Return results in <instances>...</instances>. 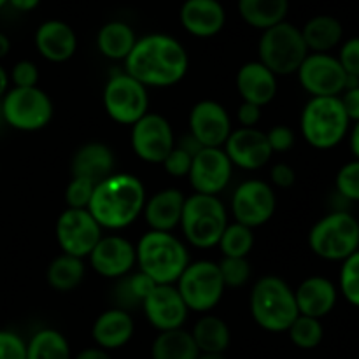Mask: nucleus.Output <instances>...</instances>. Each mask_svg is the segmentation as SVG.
I'll return each mask as SVG.
<instances>
[{"label": "nucleus", "mask_w": 359, "mask_h": 359, "mask_svg": "<svg viewBox=\"0 0 359 359\" xmlns=\"http://www.w3.org/2000/svg\"><path fill=\"white\" fill-rule=\"evenodd\" d=\"M188 65L184 46L167 34L137 39L132 53L125 60L126 74L146 88H168L181 83Z\"/></svg>", "instance_id": "1"}, {"label": "nucleus", "mask_w": 359, "mask_h": 359, "mask_svg": "<svg viewBox=\"0 0 359 359\" xmlns=\"http://www.w3.org/2000/svg\"><path fill=\"white\" fill-rule=\"evenodd\" d=\"M144 205L146 189L142 181L132 174H112L95 184L88 210L102 228L123 230L142 214Z\"/></svg>", "instance_id": "2"}, {"label": "nucleus", "mask_w": 359, "mask_h": 359, "mask_svg": "<svg viewBox=\"0 0 359 359\" xmlns=\"http://www.w3.org/2000/svg\"><path fill=\"white\" fill-rule=\"evenodd\" d=\"M137 265L154 284H175L189 265L184 244L168 231H147L135 248Z\"/></svg>", "instance_id": "3"}, {"label": "nucleus", "mask_w": 359, "mask_h": 359, "mask_svg": "<svg viewBox=\"0 0 359 359\" xmlns=\"http://www.w3.org/2000/svg\"><path fill=\"white\" fill-rule=\"evenodd\" d=\"M249 305L256 325L272 333L287 332L300 316L294 291L277 276H266L256 280Z\"/></svg>", "instance_id": "4"}, {"label": "nucleus", "mask_w": 359, "mask_h": 359, "mask_svg": "<svg viewBox=\"0 0 359 359\" xmlns=\"http://www.w3.org/2000/svg\"><path fill=\"white\" fill-rule=\"evenodd\" d=\"M349 123L340 97H312L300 119L305 140L316 149H332L342 142Z\"/></svg>", "instance_id": "5"}, {"label": "nucleus", "mask_w": 359, "mask_h": 359, "mask_svg": "<svg viewBox=\"0 0 359 359\" xmlns=\"http://www.w3.org/2000/svg\"><path fill=\"white\" fill-rule=\"evenodd\" d=\"M228 224L226 209L214 195L188 196L181 216V228L186 241L198 249H209L219 244Z\"/></svg>", "instance_id": "6"}, {"label": "nucleus", "mask_w": 359, "mask_h": 359, "mask_svg": "<svg viewBox=\"0 0 359 359\" xmlns=\"http://www.w3.org/2000/svg\"><path fill=\"white\" fill-rule=\"evenodd\" d=\"M258 55V62H262L276 76H290L298 72L304 60L307 58L309 49L300 28L283 21L276 27L263 30Z\"/></svg>", "instance_id": "7"}, {"label": "nucleus", "mask_w": 359, "mask_h": 359, "mask_svg": "<svg viewBox=\"0 0 359 359\" xmlns=\"http://www.w3.org/2000/svg\"><path fill=\"white\" fill-rule=\"evenodd\" d=\"M309 245L316 256L328 262H344L359 249V223L344 210L328 214L312 226Z\"/></svg>", "instance_id": "8"}, {"label": "nucleus", "mask_w": 359, "mask_h": 359, "mask_svg": "<svg viewBox=\"0 0 359 359\" xmlns=\"http://www.w3.org/2000/svg\"><path fill=\"white\" fill-rule=\"evenodd\" d=\"M55 114L51 98L41 88H13L2 98V118L11 128L37 132L49 125Z\"/></svg>", "instance_id": "9"}, {"label": "nucleus", "mask_w": 359, "mask_h": 359, "mask_svg": "<svg viewBox=\"0 0 359 359\" xmlns=\"http://www.w3.org/2000/svg\"><path fill=\"white\" fill-rule=\"evenodd\" d=\"M224 283L219 266L214 262L189 263L177 280V291L188 311L209 312L221 302Z\"/></svg>", "instance_id": "10"}, {"label": "nucleus", "mask_w": 359, "mask_h": 359, "mask_svg": "<svg viewBox=\"0 0 359 359\" xmlns=\"http://www.w3.org/2000/svg\"><path fill=\"white\" fill-rule=\"evenodd\" d=\"M104 107L112 121L133 126L149 111L147 88L126 72L112 76L104 88Z\"/></svg>", "instance_id": "11"}, {"label": "nucleus", "mask_w": 359, "mask_h": 359, "mask_svg": "<svg viewBox=\"0 0 359 359\" xmlns=\"http://www.w3.org/2000/svg\"><path fill=\"white\" fill-rule=\"evenodd\" d=\"M102 238V226L88 209H67L56 221V241L63 255L86 258Z\"/></svg>", "instance_id": "12"}, {"label": "nucleus", "mask_w": 359, "mask_h": 359, "mask_svg": "<svg viewBox=\"0 0 359 359\" xmlns=\"http://www.w3.org/2000/svg\"><path fill=\"white\" fill-rule=\"evenodd\" d=\"M297 74L302 88L312 97H339L347 88L346 70L328 53L307 55Z\"/></svg>", "instance_id": "13"}, {"label": "nucleus", "mask_w": 359, "mask_h": 359, "mask_svg": "<svg viewBox=\"0 0 359 359\" xmlns=\"http://www.w3.org/2000/svg\"><path fill=\"white\" fill-rule=\"evenodd\" d=\"M132 149L147 163H163L175 147L174 130L161 114L147 112L132 126Z\"/></svg>", "instance_id": "14"}, {"label": "nucleus", "mask_w": 359, "mask_h": 359, "mask_svg": "<svg viewBox=\"0 0 359 359\" xmlns=\"http://www.w3.org/2000/svg\"><path fill=\"white\" fill-rule=\"evenodd\" d=\"M277 209V198L272 186L266 182L251 179L235 189L231 200V212L235 223H241L248 228H258L269 223Z\"/></svg>", "instance_id": "15"}, {"label": "nucleus", "mask_w": 359, "mask_h": 359, "mask_svg": "<svg viewBox=\"0 0 359 359\" xmlns=\"http://www.w3.org/2000/svg\"><path fill=\"white\" fill-rule=\"evenodd\" d=\"M233 172L230 158L221 147H203L193 156L189 168V184L198 195H214L228 186Z\"/></svg>", "instance_id": "16"}, {"label": "nucleus", "mask_w": 359, "mask_h": 359, "mask_svg": "<svg viewBox=\"0 0 359 359\" xmlns=\"http://www.w3.org/2000/svg\"><path fill=\"white\" fill-rule=\"evenodd\" d=\"M147 321L160 332L182 328L188 307L174 284H156L142 304Z\"/></svg>", "instance_id": "17"}, {"label": "nucleus", "mask_w": 359, "mask_h": 359, "mask_svg": "<svg viewBox=\"0 0 359 359\" xmlns=\"http://www.w3.org/2000/svg\"><path fill=\"white\" fill-rule=\"evenodd\" d=\"M231 130L226 109L214 100H202L189 112V133L203 147H223Z\"/></svg>", "instance_id": "18"}, {"label": "nucleus", "mask_w": 359, "mask_h": 359, "mask_svg": "<svg viewBox=\"0 0 359 359\" xmlns=\"http://www.w3.org/2000/svg\"><path fill=\"white\" fill-rule=\"evenodd\" d=\"M224 153L231 165L242 170H258L272 158L266 133L258 128H237L224 142Z\"/></svg>", "instance_id": "19"}, {"label": "nucleus", "mask_w": 359, "mask_h": 359, "mask_svg": "<svg viewBox=\"0 0 359 359\" xmlns=\"http://www.w3.org/2000/svg\"><path fill=\"white\" fill-rule=\"evenodd\" d=\"M88 258L98 276L119 279L128 276L130 270L133 269L137 263V252L132 242L112 235V237H102Z\"/></svg>", "instance_id": "20"}, {"label": "nucleus", "mask_w": 359, "mask_h": 359, "mask_svg": "<svg viewBox=\"0 0 359 359\" xmlns=\"http://www.w3.org/2000/svg\"><path fill=\"white\" fill-rule=\"evenodd\" d=\"M184 30L195 37H214L223 30L226 13L219 0H186L179 11Z\"/></svg>", "instance_id": "21"}, {"label": "nucleus", "mask_w": 359, "mask_h": 359, "mask_svg": "<svg viewBox=\"0 0 359 359\" xmlns=\"http://www.w3.org/2000/svg\"><path fill=\"white\" fill-rule=\"evenodd\" d=\"M35 48L48 62L63 63L76 53L77 35L65 21H44L35 32Z\"/></svg>", "instance_id": "22"}, {"label": "nucleus", "mask_w": 359, "mask_h": 359, "mask_svg": "<svg viewBox=\"0 0 359 359\" xmlns=\"http://www.w3.org/2000/svg\"><path fill=\"white\" fill-rule=\"evenodd\" d=\"M277 76L262 62H249L237 72V90L248 104L265 107L277 95Z\"/></svg>", "instance_id": "23"}, {"label": "nucleus", "mask_w": 359, "mask_h": 359, "mask_svg": "<svg viewBox=\"0 0 359 359\" xmlns=\"http://www.w3.org/2000/svg\"><path fill=\"white\" fill-rule=\"evenodd\" d=\"M186 196L175 188L161 189L154 193L144 205V219L153 231H168L170 233L177 224H181L182 209Z\"/></svg>", "instance_id": "24"}, {"label": "nucleus", "mask_w": 359, "mask_h": 359, "mask_svg": "<svg viewBox=\"0 0 359 359\" xmlns=\"http://www.w3.org/2000/svg\"><path fill=\"white\" fill-rule=\"evenodd\" d=\"M300 316L321 319L333 311L337 304V287L330 279L314 276L305 279L294 291Z\"/></svg>", "instance_id": "25"}, {"label": "nucleus", "mask_w": 359, "mask_h": 359, "mask_svg": "<svg viewBox=\"0 0 359 359\" xmlns=\"http://www.w3.org/2000/svg\"><path fill=\"white\" fill-rule=\"evenodd\" d=\"M133 332H135V323L130 312L121 309H109L97 318L91 328V337L100 349L112 351L126 346L133 337Z\"/></svg>", "instance_id": "26"}, {"label": "nucleus", "mask_w": 359, "mask_h": 359, "mask_svg": "<svg viewBox=\"0 0 359 359\" xmlns=\"http://www.w3.org/2000/svg\"><path fill=\"white\" fill-rule=\"evenodd\" d=\"M114 154L102 142H88L76 151L72 158V177H81L98 184L112 175Z\"/></svg>", "instance_id": "27"}, {"label": "nucleus", "mask_w": 359, "mask_h": 359, "mask_svg": "<svg viewBox=\"0 0 359 359\" xmlns=\"http://www.w3.org/2000/svg\"><path fill=\"white\" fill-rule=\"evenodd\" d=\"M344 35L342 23L328 14L311 18L302 28L305 46L312 53H328L340 44Z\"/></svg>", "instance_id": "28"}, {"label": "nucleus", "mask_w": 359, "mask_h": 359, "mask_svg": "<svg viewBox=\"0 0 359 359\" xmlns=\"http://www.w3.org/2000/svg\"><path fill=\"white\" fill-rule=\"evenodd\" d=\"M290 0H238V14L252 28L266 30L286 21Z\"/></svg>", "instance_id": "29"}, {"label": "nucleus", "mask_w": 359, "mask_h": 359, "mask_svg": "<svg viewBox=\"0 0 359 359\" xmlns=\"http://www.w3.org/2000/svg\"><path fill=\"white\" fill-rule=\"evenodd\" d=\"M135 42V32L123 21H109L97 35L98 51L109 60H126Z\"/></svg>", "instance_id": "30"}, {"label": "nucleus", "mask_w": 359, "mask_h": 359, "mask_svg": "<svg viewBox=\"0 0 359 359\" xmlns=\"http://www.w3.org/2000/svg\"><path fill=\"white\" fill-rule=\"evenodd\" d=\"M200 354H223L230 346V328L217 316H203L191 332Z\"/></svg>", "instance_id": "31"}, {"label": "nucleus", "mask_w": 359, "mask_h": 359, "mask_svg": "<svg viewBox=\"0 0 359 359\" xmlns=\"http://www.w3.org/2000/svg\"><path fill=\"white\" fill-rule=\"evenodd\" d=\"M153 359H198L200 351L191 333L177 328L170 332H160L151 347Z\"/></svg>", "instance_id": "32"}, {"label": "nucleus", "mask_w": 359, "mask_h": 359, "mask_svg": "<svg viewBox=\"0 0 359 359\" xmlns=\"http://www.w3.org/2000/svg\"><path fill=\"white\" fill-rule=\"evenodd\" d=\"M48 284L56 291H70L84 279V263L81 258L62 255L53 259L46 272Z\"/></svg>", "instance_id": "33"}, {"label": "nucleus", "mask_w": 359, "mask_h": 359, "mask_svg": "<svg viewBox=\"0 0 359 359\" xmlns=\"http://www.w3.org/2000/svg\"><path fill=\"white\" fill-rule=\"evenodd\" d=\"M154 286L156 284L140 270L137 273H132V276L121 277L118 286L114 287V309L130 312L135 307H142L144 300H146V297Z\"/></svg>", "instance_id": "34"}, {"label": "nucleus", "mask_w": 359, "mask_h": 359, "mask_svg": "<svg viewBox=\"0 0 359 359\" xmlns=\"http://www.w3.org/2000/svg\"><path fill=\"white\" fill-rule=\"evenodd\" d=\"M27 359H70V346L56 330H39L28 340Z\"/></svg>", "instance_id": "35"}, {"label": "nucleus", "mask_w": 359, "mask_h": 359, "mask_svg": "<svg viewBox=\"0 0 359 359\" xmlns=\"http://www.w3.org/2000/svg\"><path fill=\"white\" fill-rule=\"evenodd\" d=\"M217 245L224 258H248L255 245V235L251 228L241 223H231L226 224Z\"/></svg>", "instance_id": "36"}, {"label": "nucleus", "mask_w": 359, "mask_h": 359, "mask_svg": "<svg viewBox=\"0 0 359 359\" xmlns=\"http://www.w3.org/2000/svg\"><path fill=\"white\" fill-rule=\"evenodd\" d=\"M291 342L300 349H314L321 344L325 330L319 319L307 318V316H298L293 325L287 330Z\"/></svg>", "instance_id": "37"}, {"label": "nucleus", "mask_w": 359, "mask_h": 359, "mask_svg": "<svg viewBox=\"0 0 359 359\" xmlns=\"http://www.w3.org/2000/svg\"><path fill=\"white\" fill-rule=\"evenodd\" d=\"M340 291L351 305L359 307V249L344 259L340 269Z\"/></svg>", "instance_id": "38"}, {"label": "nucleus", "mask_w": 359, "mask_h": 359, "mask_svg": "<svg viewBox=\"0 0 359 359\" xmlns=\"http://www.w3.org/2000/svg\"><path fill=\"white\" fill-rule=\"evenodd\" d=\"M224 286L241 287L251 277V265L248 258H224L217 263Z\"/></svg>", "instance_id": "39"}, {"label": "nucleus", "mask_w": 359, "mask_h": 359, "mask_svg": "<svg viewBox=\"0 0 359 359\" xmlns=\"http://www.w3.org/2000/svg\"><path fill=\"white\" fill-rule=\"evenodd\" d=\"M337 189L340 195L353 202H359V160L344 165L337 174Z\"/></svg>", "instance_id": "40"}, {"label": "nucleus", "mask_w": 359, "mask_h": 359, "mask_svg": "<svg viewBox=\"0 0 359 359\" xmlns=\"http://www.w3.org/2000/svg\"><path fill=\"white\" fill-rule=\"evenodd\" d=\"M95 184L81 177H72L65 189V202L69 209H88L93 196Z\"/></svg>", "instance_id": "41"}, {"label": "nucleus", "mask_w": 359, "mask_h": 359, "mask_svg": "<svg viewBox=\"0 0 359 359\" xmlns=\"http://www.w3.org/2000/svg\"><path fill=\"white\" fill-rule=\"evenodd\" d=\"M0 359H27V344L18 333L0 330Z\"/></svg>", "instance_id": "42"}, {"label": "nucleus", "mask_w": 359, "mask_h": 359, "mask_svg": "<svg viewBox=\"0 0 359 359\" xmlns=\"http://www.w3.org/2000/svg\"><path fill=\"white\" fill-rule=\"evenodd\" d=\"M11 81L14 88H35L39 83V69L30 60H21L13 67Z\"/></svg>", "instance_id": "43"}, {"label": "nucleus", "mask_w": 359, "mask_h": 359, "mask_svg": "<svg viewBox=\"0 0 359 359\" xmlns=\"http://www.w3.org/2000/svg\"><path fill=\"white\" fill-rule=\"evenodd\" d=\"M193 156L189 153H186L184 149H181L179 146H175L170 151L165 161L161 165L165 167V170L172 175V177H184L189 174V168H191Z\"/></svg>", "instance_id": "44"}, {"label": "nucleus", "mask_w": 359, "mask_h": 359, "mask_svg": "<svg viewBox=\"0 0 359 359\" xmlns=\"http://www.w3.org/2000/svg\"><path fill=\"white\" fill-rule=\"evenodd\" d=\"M339 62L349 77L359 79V37H353L344 42L340 48Z\"/></svg>", "instance_id": "45"}, {"label": "nucleus", "mask_w": 359, "mask_h": 359, "mask_svg": "<svg viewBox=\"0 0 359 359\" xmlns=\"http://www.w3.org/2000/svg\"><path fill=\"white\" fill-rule=\"evenodd\" d=\"M266 139H269L272 153H286V151H290L294 146V133L290 126H273L266 133Z\"/></svg>", "instance_id": "46"}, {"label": "nucleus", "mask_w": 359, "mask_h": 359, "mask_svg": "<svg viewBox=\"0 0 359 359\" xmlns=\"http://www.w3.org/2000/svg\"><path fill=\"white\" fill-rule=\"evenodd\" d=\"M270 179H272V182L277 186V188L286 189L294 184V181H297V174H294L291 165L277 163L273 165L272 170H270Z\"/></svg>", "instance_id": "47"}, {"label": "nucleus", "mask_w": 359, "mask_h": 359, "mask_svg": "<svg viewBox=\"0 0 359 359\" xmlns=\"http://www.w3.org/2000/svg\"><path fill=\"white\" fill-rule=\"evenodd\" d=\"M237 119L241 123V128H256V125L262 119V107L242 102V105L237 111Z\"/></svg>", "instance_id": "48"}, {"label": "nucleus", "mask_w": 359, "mask_h": 359, "mask_svg": "<svg viewBox=\"0 0 359 359\" xmlns=\"http://www.w3.org/2000/svg\"><path fill=\"white\" fill-rule=\"evenodd\" d=\"M344 109H346V114L349 118V121H359V86L349 88L342 93L340 97Z\"/></svg>", "instance_id": "49"}, {"label": "nucleus", "mask_w": 359, "mask_h": 359, "mask_svg": "<svg viewBox=\"0 0 359 359\" xmlns=\"http://www.w3.org/2000/svg\"><path fill=\"white\" fill-rule=\"evenodd\" d=\"M175 146H179V147H181V149H184L186 153H189V154H191V156H195L196 153H200V151L203 149L202 144H200L198 140H196L195 137L191 135V133H188V135L182 137L181 142L175 144Z\"/></svg>", "instance_id": "50"}, {"label": "nucleus", "mask_w": 359, "mask_h": 359, "mask_svg": "<svg viewBox=\"0 0 359 359\" xmlns=\"http://www.w3.org/2000/svg\"><path fill=\"white\" fill-rule=\"evenodd\" d=\"M76 359H112L111 356H109L107 351L100 349V347H91V349H84L83 353L77 354Z\"/></svg>", "instance_id": "51"}, {"label": "nucleus", "mask_w": 359, "mask_h": 359, "mask_svg": "<svg viewBox=\"0 0 359 359\" xmlns=\"http://www.w3.org/2000/svg\"><path fill=\"white\" fill-rule=\"evenodd\" d=\"M7 4H11L14 9L23 11V13H28V11H34L35 7L41 4V0H9Z\"/></svg>", "instance_id": "52"}, {"label": "nucleus", "mask_w": 359, "mask_h": 359, "mask_svg": "<svg viewBox=\"0 0 359 359\" xmlns=\"http://www.w3.org/2000/svg\"><path fill=\"white\" fill-rule=\"evenodd\" d=\"M351 149H353L356 160H359V121L354 125L353 133H351Z\"/></svg>", "instance_id": "53"}, {"label": "nucleus", "mask_w": 359, "mask_h": 359, "mask_svg": "<svg viewBox=\"0 0 359 359\" xmlns=\"http://www.w3.org/2000/svg\"><path fill=\"white\" fill-rule=\"evenodd\" d=\"M7 88H9V74L0 65V98H4V95L7 93Z\"/></svg>", "instance_id": "54"}, {"label": "nucleus", "mask_w": 359, "mask_h": 359, "mask_svg": "<svg viewBox=\"0 0 359 359\" xmlns=\"http://www.w3.org/2000/svg\"><path fill=\"white\" fill-rule=\"evenodd\" d=\"M9 51H11L9 37H7L6 34H2V32H0V60L6 58V56L9 55Z\"/></svg>", "instance_id": "55"}, {"label": "nucleus", "mask_w": 359, "mask_h": 359, "mask_svg": "<svg viewBox=\"0 0 359 359\" xmlns=\"http://www.w3.org/2000/svg\"><path fill=\"white\" fill-rule=\"evenodd\" d=\"M198 359H226L223 354H200Z\"/></svg>", "instance_id": "56"}, {"label": "nucleus", "mask_w": 359, "mask_h": 359, "mask_svg": "<svg viewBox=\"0 0 359 359\" xmlns=\"http://www.w3.org/2000/svg\"><path fill=\"white\" fill-rule=\"evenodd\" d=\"M7 2H9V0H0V9H2V7H4V6H6V4H7Z\"/></svg>", "instance_id": "57"}]
</instances>
